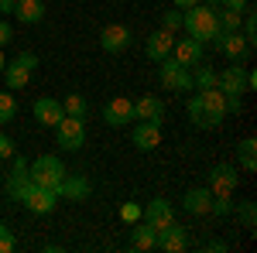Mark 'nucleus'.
<instances>
[{
  "label": "nucleus",
  "instance_id": "f257e3e1",
  "mask_svg": "<svg viewBox=\"0 0 257 253\" xmlns=\"http://www.w3.org/2000/svg\"><path fill=\"white\" fill-rule=\"evenodd\" d=\"M182 28L189 31V38L196 41H213L219 35V24H216V11H213V4H196V7H189L185 14H182Z\"/></svg>",
  "mask_w": 257,
  "mask_h": 253
},
{
  "label": "nucleus",
  "instance_id": "f03ea898",
  "mask_svg": "<svg viewBox=\"0 0 257 253\" xmlns=\"http://www.w3.org/2000/svg\"><path fill=\"white\" fill-rule=\"evenodd\" d=\"M28 175H31L35 185L55 192V188H59V181L65 178V164H62L55 154H41V157H35V161L28 164Z\"/></svg>",
  "mask_w": 257,
  "mask_h": 253
},
{
  "label": "nucleus",
  "instance_id": "7ed1b4c3",
  "mask_svg": "<svg viewBox=\"0 0 257 253\" xmlns=\"http://www.w3.org/2000/svg\"><path fill=\"white\" fill-rule=\"evenodd\" d=\"M158 79L165 89H172V93H189V89H196L192 86V72L185 69V65H178L172 55H165L158 62Z\"/></svg>",
  "mask_w": 257,
  "mask_h": 253
},
{
  "label": "nucleus",
  "instance_id": "20e7f679",
  "mask_svg": "<svg viewBox=\"0 0 257 253\" xmlns=\"http://www.w3.org/2000/svg\"><path fill=\"white\" fill-rule=\"evenodd\" d=\"M52 130H55V144H59L62 151H69V154L86 144V123L79 117H62Z\"/></svg>",
  "mask_w": 257,
  "mask_h": 253
},
{
  "label": "nucleus",
  "instance_id": "39448f33",
  "mask_svg": "<svg viewBox=\"0 0 257 253\" xmlns=\"http://www.w3.org/2000/svg\"><path fill=\"white\" fill-rule=\"evenodd\" d=\"M24 209L35 215H52L55 212V205H59V195L52 192V188H41V185H31L28 192H24Z\"/></svg>",
  "mask_w": 257,
  "mask_h": 253
},
{
  "label": "nucleus",
  "instance_id": "423d86ee",
  "mask_svg": "<svg viewBox=\"0 0 257 253\" xmlns=\"http://www.w3.org/2000/svg\"><path fill=\"white\" fill-rule=\"evenodd\" d=\"M213 45H216L230 62H243L250 55V45H247V38H243L240 31H219L216 38H213Z\"/></svg>",
  "mask_w": 257,
  "mask_h": 253
},
{
  "label": "nucleus",
  "instance_id": "0eeeda50",
  "mask_svg": "<svg viewBox=\"0 0 257 253\" xmlns=\"http://www.w3.org/2000/svg\"><path fill=\"white\" fill-rule=\"evenodd\" d=\"M216 89L219 93H247V69H243V62H233V65H226L223 72H216Z\"/></svg>",
  "mask_w": 257,
  "mask_h": 253
},
{
  "label": "nucleus",
  "instance_id": "6e6552de",
  "mask_svg": "<svg viewBox=\"0 0 257 253\" xmlns=\"http://www.w3.org/2000/svg\"><path fill=\"white\" fill-rule=\"evenodd\" d=\"M237 181H240V175H237L233 164H216V168L209 171V185H206V188L213 195H233Z\"/></svg>",
  "mask_w": 257,
  "mask_h": 253
},
{
  "label": "nucleus",
  "instance_id": "1a4fd4ad",
  "mask_svg": "<svg viewBox=\"0 0 257 253\" xmlns=\"http://www.w3.org/2000/svg\"><path fill=\"white\" fill-rule=\"evenodd\" d=\"M89 192H93L89 178L69 175V171H65V178H62L59 188H55V195H59V198H69V202H86V198H89Z\"/></svg>",
  "mask_w": 257,
  "mask_h": 253
},
{
  "label": "nucleus",
  "instance_id": "9d476101",
  "mask_svg": "<svg viewBox=\"0 0 257 253\" xmlns=\"http://www.w3.org/2000/svg\"><path fill=\"white\" fill-rule=\"evenodd\" d=\"M155 246H158V250H165V253H182L185 246H189V236H185V229H182L175 219H172L168 226H161V229H158Z\"/></svg>",
  "mask_w": 257,
  "mask_h": 253
},
{
  "label": "nucleus",
  "instance_id": "9b49d317",
  "mask_svg": "<svg viewBox=\"0 0 257 253\" xmlns=\"http://www.w3.org/2000/svg\"><path fill=\"white\" fill-rule=\"evenodd\" d=\"M131 45V28L127 24H106L103 31H99V48L103 52H110V55H117Z\"/></svg>",
  "mask_w": 257,
  "mask_h": 253
},
{
  "label": "nucleus",
  "instance_id": "f8f14e48",
  "mask_svg": "<svg viewBox=\"0 0 257 253\" xmlns=\"http://www.w3.org/2000/svg\"><path fill=\"white\" fill-rule=\"evenodd\" d=\"M141 219H144L148 226L161 229V226H168V222L175 219V209H172V202H168V198H151V202L141 209Z\"/></svg>",
  "mask_w": 257,
  "mask_h": 253
},
{
  "label": "nucleus",
  "instance_id": "ddd939ff",
  "mask_svg": "<svg viewBox=\"0 0 257 253\" xmlns=\"http://www.w3.org/2000/svg\"><path fill=\"white\" fill-rule=\"evenodd\" d=\"M202 55H206V45L196 41V38H182V41H175V48H172V59H175L178 65H185V69L199 65Z\"/></svg>",
  "mask_w": 257,
  "mask_h": 253
},
{
  "label": "nucleus",
  "instance_id": "4468645a",
  "mask_svg": "<svg viewBox=\"0 0 257 253\" xmlns=\"http://www.w3.org/2000/svg\"><path fill=\"white\" fill-rule=\"evenodd\" d=\"M103 120H106L110 127H127V120H134V103L127 96H113L103 106Z\"/></svg>",
  "mask_w": 257,
  "mask_h": 253
},
{
  "label": "nucleus",
  "instance_id": "2eb2a0df",
  "mask_svg": "<svg viewBox=\"0 0 257 253\" xmlns=\"http://www.w3.org/2000/svg\"><path fill=\"white\" fill-rule=\"evenodd\" d=\"M31 185H35V181H31V175H28V161L18 154V164H14L11 178H7V195H11L14 202H21V198H24V192H28Z\"/></svg>",
  "mask_w": 257,
  "mask_h": 253
},
{
  "label": "nucleus",
  "instance_id": "dca6fc26",
  "mask_svg": "<svg viewBox=\"0 0 257 253\" xmlns=\"http://www.w3.org/2000/svg\"><path fill=\"white\" fill-rule=\"evenodd\" d=\"M172 48H175V35L165 31V28L151 31V38H148V45H144V52H148V59H151V62H161L165 55H172Z\"/></svg>",
  "mask_w": 257,
  "mask_h": 253
},
{
  "label": "nucleus",
  "instance_id": "f3484780",
  "mask_svg": "<svg viewBox=\"0 0 257 253\" xmlns=\"http://www.w3.org/2000/svg\"><path fill=\"white\" fill-rule=\"evenodd\" d=\"M134 147L138 151H155L161 144V127L158 123H148V120H138V127H134Z\"/></svg>",
  "mask_w": 257,
  "mask_h": 253
},
{
  "label": "nucleus",
  "instance_id": "a211bd4d",
  "mask_svg": "<svg viewBox=\"0 0 257 253\" xmlns=\"http://www.w3.org/2000/svg\"><path fill=\"white\" fill-rule=\"evenodd\" d=\"M134 120H148V123H158L165 120V103H161L158 96H141L138 103H134Z\"/></svg>",
  "mask_w": 257,
  "mask_h": 253
},
{
  "label": "nucleus",
  "instance_id": "6ab92c4d",
  "mask_svg": "<svg viewBox=\"0 0 257 253\" xmlns=\"http://www.w3.org/2000/svg\"><path fill=\"white\" fill-rule=\"evenodd\" d=\"M209 202H213L209 188H189V192L182 195V209L189 215H209Z\"/></svg>",
  "mask_w": 257,
  "mask_h": 253
},
{
  "label": "nucleus",
  "instance_id": "aec40b11",
  "mask_svg": "<svg viewBox=\"0 0 257 253\" xmlns=\"http://www.w3.org/2000/svg\"><path fill=\"white\" fill-rule=\"evenodd\" d=\"M62 117H65V110H62V103H59V99L41 96L38 103H35V120H38L41 127H55V123H59Z\"/></svg>",
  "mask_w": 257,
  "mask_h": 253
},
{
  "label": "nucleus",
  "instance_id": "412c9836",
  "mask_svg": "<svg viewBox=\"0 0 257 253\" xmlns=\"http://www.w3.org/2000/svg\"><path fill=\"white\" fill-rule=\"evenodd\" d=\"M155 239H158V229H155V226H148L144 219H138V222H134V229H131V250H138V253L155 250Z\"/></svg>",
  "mask_w": 257,
  "mask_h": 253
},
{
  "label": "nucleus",
  "instance_id": "4be33fe9",
  "mask_svg": "<svg viewBox=\"0 0 257 253\" xmlns=\"http://www.w3.org/2000/svg\"><path fill=\"white\" fill-rule=\"evenodd\" d=\"M14 18L21 24H38V21H45V4L41 0H14Z\"/></svg>",
  "mask_w": 257,
  "mask_h": 253
},
{
  "label": "nucleus",
  "instance_id": "5701e85b",
  "mask_svg": "<svg viewBox=\"0 0 257 253\" xmlns=\"http://www.w3.org/2000/svg\"><path fill=\"white\" fill-rule=\"evenodd\" d=\"M199 99H202L206 113L216 120V123H223V120L230 117V113H226V99H223V93H219V89H202V93H199Z\"/></svg>",
  "mask_w": 257,
  "mask_h": 253
},
{
  "label": "nucleus",
  "instance_id": "b1692460",
  "mask_svg": "<svg viewBox=\"0 0 257 253\" xmlns=\"http://www.w3.org/2000/svg\"><path fill=\"white\" fill-rule=\"evenodd\" d=\"M185 110H189V120H192V123H196L199 130H216L219 123L213 117H209V113H206V106H202V99H199V93L192 99H189V103H185Z\"/></svg>",
  "mask_w": 257,
  "mask_h": 253
},
{
  "label": "nucleus",
  "instance_id": "393cba45",
  "mask_svg": "<svg viewBox=\"0 0 257 253\" xmlns=\"http://www.w3.org/2000/svg\"><path fill=\"white\" fill-rule=\"evenodd\" d=\"M4 82H7V89H24L28 82H31V69H24L21 62H7L4 65Z\"/></svg>",
  "mask_w": 257,
  "mask_h": 253
},
{
  "label": "nucleus",
  "instance_id": "a878e982",
  "mask_svg": "<svg viewBox=\"0 0 257 253\" xmlns=\"http://www.w3.org/2000/svg\"><path fill=\"white\" fill-rule=\"evenodd\" d=\"M192 86H196L199 93L202 89H216V69L213 65H202V62L192 65Z\"/></svg>",
  "mask_w": 257,
  "mask_h": 253
},
{
  "label": "nucleus",
  "instance_id": "bb28decb",
  "mask_svg": "<svg viewBox=\"0 0 257 253\" xmlns=\"http://www.w3.org/2000/svg\"><path fill=\"white\" fill-rule=\"evenodd\" d=\"M62 110H65V117H86V110H89V103H86V96L82 93H69V96L62 99Z\"/></svg>",
  "mask_w": 257,
  "mask_h": 253
},
{
  "label": "nucleus",
  "instance_id": "cd10ccee",
  "mask_svg": "<svg viewBox=\"0 0 257 253\" xmlns=\"http://www.w3.org/2000/svg\"><path fill=\"white\" fill-rule=\"evenodd\" d=\"M240 164H243V171H257V140L254 137L240 140Z\"/></svg>",
  "mask_w": 257,
  "mask_h": 253
},
{
  "label": "nucleus",
  "instance_id": "c85d7f7f",
  "mask_svg": "<svg viewBox=\"0 0 257 253\" xmlns=\"http://www.w3.org/2000/svg\"><path fill=\"white\" fill-rule=\"evenodd\" d=\"M240 21H243V14L240 11H216V24H219V31H240Z\"/></svg>",
  "mask_w": 257,
  "mask_h": 253
},
{
  "label": "nucleus",
  "instance_id": "c756f323",
  "mask_svg": "<svg viewBox=\"0 0 257 253\" xmlns=\"http://www.w3.org/2000/svg\"><path fill=\"white\" fill-rule=\"evenodd\" d=\"M14 117H18V99L11 93H0V123H11Z\"/></svg>",
  "mask_w": 257,
  "mask_h": 253
},
{
  "label": "nucleus",
  "instance_id": "7c9ffc66",
  "mask_svg": "<svg viewBox=\"0 0 257 253\" xmlns=\"http://www.w3.org/2000/svg\"><path fill=\"white\" fill-rule=\"evenodd\" d=\"M240 222H243V229H257V205L254 202H240Z\"/></svg>",
  "mask_w": 257,
  "mask_h": 253
},
{
  "label": "nucleus",
  "instance_id": "2f4dec72",
  "mask_svg": "<svg viewBox=\"0 0 257 253\" xmlns=\"http://www.w3.org/2000/svg\"><path fill=\"white\" fill-rule=\"evenodd\" d=\"M240 24H243V31H240V35L247 38L250 48H254V41H257V14L250 11V7H247V21H240Z\"/></svg>",
  "mask_w": 257,
  "mask_h": 253
},
{
  "label": "nucleus",
  "instance_id": "473e14b6",
  "mask_svg": "<svg viewBox=\"0 0 257 253\" xmlns=\"http://www.w3.org/2000/svg\"><path fill=\"white\" fill-rule=\"evenodd\" d=\"M209 212H213V215H230V212H233V202H230V195H213V202H209Z\"/></svg>",
  "mask_w": 257,
  "mask_h": 253
},
{
  "label": "nucleus",
  "instance_id": "72a5a7b5",
  "mask_svg": "<svg viewBox=\"0 0 257 253\" xmlns=\"http://www.w3.org/2000/svg\"><path fill=\"white\" fill-rule=\"evenodd\" d=\"M161 28H165V31H172V35H175L178 28H182V11H165V14H161Z\"/></svg>",
  "mask_w": 257,
  "mask_h": 253
},
{
  "label": "nucleus",
  "instance_id": "f704fd0d",
  "mask_svg": "<svg viewBox=\"0 0 257 253\" xmlns=\"http://www.w3.org/2000/svg\"><path fill=\"white\" fill-rule=\"evenodd\" d=\"M120 219L134 226V222L141 219V205H134V202H123V205H120Z\"/></svg>",
  "mask_w": 257,
  "mask_h": 253
},
{
  "label": "nucleus",
  "instance_id": "c9c22d12",
  "mask_svg": "<svg viewBox=\"0 0 257 253\" xmlns=\"http://www.w3.org/2000/svg\"><path fill=\"white\" fill-rule=\"evenodd\" d=\"M14 246H18V239H14V233H11V229H7V226L0 222V253H11Z\"/></svg>",
  "mask_w": 257,
  "mask_h": 253
},
{
  "label": "nucleus",
  "instance_id": "e433bc0d",
  "mask_svg": "<svg viewBox=\"0 0 257 253\" xmlns=\"http://www.w3.org/2000/svg\"><path fill=\"white\" fill-rule=\"evenodd\" d=\"M223 99H226V113H240L243 110V96H237V93H223Z\"/></svg>",
  "mask_w": 257,
  "mask_h": 253
},
{
  "label": "nucleus",
  "instance_id": "4c0bfd02",
  "mask_svg": "<svg viewBox=\"0 0 257 253\" xmlns=\"http://www.w3.org/2000/svg\"><path fill=\"white\" fill-rule=\"evenodd\" d=\"M14 62H21V65H24V69H31V72L38 69V55H35V52H21Z\"/></svg>",
  "mask_w": 257,
  "mask_h": 253
},
{
  "label": "nucleus",
  "instance_id": "58836bf2",
  "mask_svg": "<svg viewBox=\"0 0 257 253\" xmlns=\"http://www.w3.org/2000/svg\"><path fill=\"white\" fill-rule=\"evenodd\" d=\"M0 157H14V140L7 134H0Z\"/></svg>",
  "mask_w": 257,
  "mask_h": 253
},
{
  "label": "nucleus",
  "instance_id": "ea45409f",
  "mask_svg": "<svg viewBox=\"0 0 257 253\" xmlns=\"http://www.w3.org/2000/svg\"><path fill=\"white\" fill-rule=\"evenodd\" d=\"M219 4H223L226 11H240V14H243V11L250 7V0H219Z\"/></svg>",
  "mask_w": 257,
  "mask_h": 253
},
{
  "label": "nucleus",
  "instance_id": "a19ab883",
  "mask_svg": "<svg viewBox=\"0 0 257 253\" xmlns=\"http://www.w3.org/2000/svg\"><path fill=\"white\" fill-rule=\"evenodd\" d=\"M11 38H14V28H11L7 21H0V48H4V45H7Z\"/></svg>",
  "mask_w": 257,
  "mask_h": 253
},
{
  "label": "nucleus",
  "instance_id": "79ce46f5",
  "mask_svg": "<svg viewBox=\"0 0 257 253\" xmlns=\"http://www.w3.org/2000/svg\"><path fill=\"white\" fill-rule=\"evenodd\" d=\"M202 250H206V253H223V250H226V243H223V239H206Z\"/></svg>",
  "mask_w": 257,
  "mask_h": 253
},
{
  "label": "nucleus",
  "instance_id": "37998d69",
  "mask_svg": "<svg viewBox=\"0 0 257 253\" xmlns=\"http://www.w3.org/2000/svg\"><path fill=\"white\" fill-rule=\"evenodd\" d=\"M196 4H202V0H175L178 11H189V7H196Z\"/></svg>",
  "mask_w": 257,
  "mask_h": 253
},
{
  "label": "nucleus",
  "instance_id": "c03bdc74",
  "mask_svg": "<svg viewBox=\"0 0 257 253\" xmlns=\"http://www.w3.org/2000/svg\"><path fill=\"white\" fill-rule=\"evenodd\" d=\"M0 11H11L14 14V0H0Z\"/></svg>",
  "mask_w": 257,
  "mask_h": 253
},
{
  "label": "nucleus",
  "instance_id": "a18cd8bd",
  "mask_svg": "<svg viewBox=\"0 0 257 253\" xmlns=\"http://www.w3.org/2000/svg\"><path fill=\"white\" fill-rule=\"evenodd\" d=\"M4 65H7V59H4V52H0V72H4Z\"/></svg>",
  "mask_w": 257,
  "mask_h": 253
},
{
  "label": "nucleus",
  "instance_id": "49530a36",
  "mask_svg": "<svg viewBox=\"0 0 257 253\" xmlns=\"http://www.w3.org/2000/svg\"><path fill=\"white\" fill-rule=\"evenodd\" d=\"M209 4H213V0H209Z\"/></svg>",
  "mask_w": 257,
  "mask_h": 253
}]
</instances>
